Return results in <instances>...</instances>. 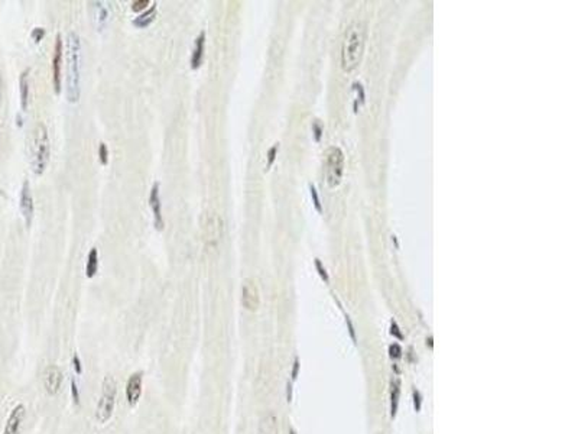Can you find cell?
I'll return each mask as SVG.
<instances>
[{
	"label": "cell",
	"mask_w": 578,
	"mask_h": 434,
	"mask_svg": "<svg viewBox=\"0 0 578 434\" xmlns=\"http://www.w3.org/2000/svg\"><path fill=\"white\" fill-rule=\"evenodd\" d=\"M19 207H20V213L25 219L26 227H31L32 217H34V197L31 193V186H29L28 180H25L22 184L20 197H19Z\"/></svg>",
	"instance_id": "obj_8"
},
{
	"label": "cell",
	"mask_w": 578,
	"mask_h": 434,
	"mask_svg": "<svg viewBox=\"0 0 578 434\" xmlns=\"http://www.w3.org/2000/svg\"><path fill=\"white\" fill-rule=\"evenodd\" d=\"M309 191H311V197H312V201H314V206H315V208H317L318 211H323V207H321L320 197H318V193H317V190H315V187H314L312 184H309Z\"/></svg>",
	"instance_id": "obj_22"
},
{
	"label": "cell",
	"mask_w": 578,
	"mask_h": 434,
	"mask_svg": "<svg viewBox=\"0 0 578 434\" xmlns=\"http://www.w3.org/2000/svg\"><path fill=\"white\" fill-rule=\"evenodd\" d=\"M315 265H317V269L320 271V275L327 281V272H325V269L324 268H321V262H320V259H315Z\"/></svg>",
	"instance_id": "obj_28"
},
{
	"label": "cell",
	"mask_w": 578,
	"mask_h": 434,
	"mask_svg": "<svg viewBox=\"0 0 578 434\" xmlns=\"http://www.w3.org/2000/svg\"><path fill=\"white\" fill-rule=\"evenodd\" d=\"M392 335H395L396 338H399V339L403 338V336H402V333L399 332V327H397V324H396L395 321L392 323Z\"/></svg>",
	"instance_id": "obj_29"
},
{
	"label": "cell",
	"mask_w": 578,
	"mask_h": 434,
	"mask_svg": "<svg viewBox=\"0 0 578 434\" xmlns=\"http://www.w3.org/2000/svg\"><path fill=\"white\" fill-rule=\"evenodd\" d=\"M149 206L153 211V226L156 230H163V217H162V207H161V195H159V183H155L150 189L149 194Z\"/></svg>",
	"instance_id": "obj_10"
},
{
	"label": "cell",
	"mask_w": 578,
	"mask_h": 434,
	"mask_svg": "<svg viewBox=\"0 0 578 434\" xmlns=\"http://www.w3.org/2000/svg\"><path fill=\"white\" fill-rule=\"evenodd\" d=\"M97 269H98V252L96 247H93L87 256V265H86L87 278H93L97 274Z\"/></svg>",
	"instance_id": "obj_17"
},
{
	"label": "cell",
	"mask_w": 578,
	"mask_h": 434,
	"mask_svg": "<svg viewBox=\"0 0 578 434\" xmlns=\"http://www.w3.org/2000/svg\"><path fill=\"white\" fill-rule=\"evenodd\" d=\"M62 384V372L56 365H49L44 372V386L49 395H55Z\"/></svg>",
	"instance_id": "obj_11"
},
{
	"label": "cell",
	"mask_w": 578,
	"mask_h": 434,
	"mask_svg": "<svg viewBox=\"0 0 578 434\" xmlns=\"http://www.w3.org/2000/svg\"><path fill=\"white\" fill-rule=\"evenodd\" d=\"M364 42H366L364 26L359 22L350 25L341 47V67L345 73H351L360 65L364 52Z\"/></svg>",
	"instance_id": "obj_1"
},
{
	"label": "cell",
	"mask_w": 578,
	"mask_h": 434,
	"mask_svg": "<svg viewBox=\"0 0 578 434\" xmlns=\"http://www.w3.org/2000/svg\"><path fill=\"white\" fill-rule=\"evenodd\" d=\"M1 84H3V81H1V71H0V104H1Z\"/></svg>",
	"instance_id": "obj_32"
},
{
	"label": "cell",
	"mask_w": 578,
	"mask_h": 434,
	"mask_svg": "<svg viewBox=\"0 0 578 434\" xmlns=\"http://www.w3.org/2000/svg\"><path fill=\"white\" fill-rule=\"evenodd\" d=\"M155 18H156V4L153 3L144 13L133 19V25L136 28H139V29H144V28L149 26L155 20Z\"/></svg>",
	"instance_id": "obj_16"
},
{
	"label": "cell",
	"mask_w": 578,
	"mask_h": 434,
	"mask_svg": "<svg viewBox=\"0 0 578 434\" xmlns=\"http://www.w3.org/2000/svg\"><path fill=\"white\" fill-rule=\"evenodd\" d=\"M142 379H144L142 372H135V374H132V375L129 377V379H127V384H126V398H127V402H129L132 407H135V405L138 404L139 398H141V394H142Z\"/></svg>",
	"instance_id": "obj_12"
},
{
	"label": "cell",
	"mask_w": 578,
	"mask_h": 434,
	"mask_svg": "<svg viewBox=\"0 0 578 434\" xmlns=\"http://www.w3.org/2000/svg\"><path fill=\"white\" fill-rule=\"evenodd\" d=\"M62 52H64V44L61 35L56 37L55 48H54V55H52V84L55 93H61V62H62Z\"/></svg>",
	"instance_id": "obj_9"
},
{
	"label": "cell",
	"mask_w": 578,
	"mask_h": 434,
	"mask_svg": "<svg viewBox=\"0 0 578 434\" xmlns=\"http://www.w3.org/2000/svg\"><path fill=\"white\" fill-rule=\"evenodd\" d=\"M400 353H402V350H400V347L397 344H392L390 346V356L392 358H400Z\"/></svg>",
	"instance_id": "obj_27"
},
{
	"label": "cell",
	"mask_w": 578,
	"mask_h": 434,
	"mask_svg": "<svg viewBox=\"0 0 578 434\" xmlns=\"http://www.w3.org/2000/svg\"><path fill=\"white\" fill-rule=\"evenodd\" d=\"M116 394H117L116 379L111 375H106L101 385V396L98 399L96 408V418L98 423L104 424L111 418L116 402Z\"/></svg>",
	"instance_id": "obj_4"
},
{
	"label": "cell",
	"mask_w": 578,
	"mask_h": 434,
	"mask_svg": "<svg viewBox=\"0 0 578 434\" xmlns=\"http://www.w3.org/2000/svg\"><path fill=\"white\" fill-rule=\"evenodd\" d=\"M80 37L75 32L67 35V89L65 96L70 103L80 98V59H81Z\"/></svg>",
	"instance_id": "obj_2"
},
{
	"label": "cell",
	"mask_w": 578,
	"mask_h": 434,
	"mask_svg": "<svg viewBox=\"0 0 578 434\" xmlns=\"http://www.w3.org/2000/svg\"><path fill=\"white\" fill-rule=\"evenodd\" d=\"M49 135L44 123H38L31 139V167L35 175H42L49 162Z\"/></svg>",
	"instance_id": "obj_3"
},
{
	"label": "cell",
	"mask_w": 578,
	"mask_h": 434,
	"mask_svg": "<svg viewBox=\"0 0 578 434\" xmlns=\"http://www.w3.org/2000/svg\"><path fill=\"white\" fill-rule=\"evenodd\" d=\"M344 174V153L343 151L334 146L327 153V168H325V178L327 184L331 189L340 186Z\"/></svg>",
	"instance_id": "obj_5"
},
{
	"label": "cell",
	"mask_w": 578,
	"mask_h": 434,
	"mask_svg": "<svg viewBox=\"0 0 578 434\" xmlns=\"http://www.w3.org/2000/svg\"><path fill=\"white\" fill-rule=\"evenodd\" d=\"M72 365H74V369H75V372L80 375L81 372H83V368H81V360H80V358H78V355L75 353L74 355V358H72Z\"/></svg>",
	"instance_id": "obj_26"
},
{
	"label": "cell",
	"mask_w": 578,
	"mask_h": 434,
	"mask_svg": "<svg viewBox=\"0 0 578 434\" xmlns=\"http://www.w3.org/2000/svg\"><path fill=\"white\" fill-rule=\"evenodd\" d=\"M71 395H72L74 404L78 405V404H80V392H78V386H77L74 379H71Z\"/></svg>",
	"instance_id": "obj_24"
},
{
	"label": "cell",
	"mask_w": 578,
	"mask_h": 434,
	"mask_svg": "<svg viewBox=\"0 0 578 434\" xmlns=\"http://www.w3.org/2000/svg\"><path fill=\"white\" fill-rule=\"evenodd\" d=\"M98 159L103 165H106L108 162V149L104 142H100L98 145Z\"/></svg>",
	"instance_id": "obj_19"
},
{
	"label": "cell",
	"mask_w": 578,
	"mask_h": 434,
	"mask_svg": "<svg viewBox=\"0 0 578 434\" xmlns=\"http://www.w3.org/2000/svg\"><path fill=\"white\" fill-rule=\"evenodd\" d=\"M392 415H395L396 414V410H397V398H399V392H400V389H399V382L396 381L395 384H392Z\"/></svg>",
	"instance_id": "obj_18"
},
{
	"label": "cell",
	"mask_w": 578,
	"mask_h": 434,
	"mask_svg": "<svg viewBox=\"0 0 578 434\" xmlns=\"http://www.w3.org/2000/svg\"><path fill=\"white\" fill-rule=\"evenodd\" d=\"M204 47H205V32H199V35L195 39V45H194L193 55H191V68L193 70H198L202 64Z\"/></svg>",
	"instance_id": "obj_14"
},
{
	"label": "cell",
	"mask_w": 578,
	"mask_h": 434,
	"mask_svg": "<svg viewBox=\"0 0 578 434\" xmlns=\"http://www.w3.org/2000/svg\"><path fill=\"white\" fill-rule=\"evenodd\" d=\"M32 38H34V41L38 44V42H41L42 41V38L45 37V29L44 28H35L34 31H32Z\"/></svg>",
	"instance_id": "obj_23"
},
{
	"label": "cell",
	"mask_w": 578,
	"mask_h": 434,
	"mask_svg": "<svg viewBox=\"0 0 578 434\" xmlns=\"http://www.w3.org/2000/svg\"><path fill=\"white\" fill-rule=\"evenodd\" d=\"M278 149H279V144H275L273 146H271L269 148V151H268V170L273 165V162H275V159H276V153H278Z\"/></svg>",
	"instance_id": "obj_21"
},
{
	"label": "cell",
	"mask_w": 578,
	"mask_h": 434,
	"mask_svg": "<svg viewBox=\"0 0 578 434\" xmlns=\"http://www.w3.org/2000/svg\"><path fill=\"white\" fill-rule=\"evenodd\" d=\"M223 235V220L217 213H205L202 223V241L207 247H216Z\"/></svg>",
	"instance_id": "obj_6"
},
{
	"label": "cell",
	"mask_w": 578,
	"mask_h": 434,
	"mask_svg": "<svg viewBox=\"0 0 578 434\" xmlns=\"http://www.w3.org/2000/svg\"><path fill=\"white\" fill-rule=\"evenodd\" d=\"M25 414H26V411H25V407H23L22 404L16 405V407L12 410V413H10L9 418H7V423H6V427H4V430H3V434H19L20 433V427H22V423H23Z\"/></svg>",
	"instance_id": "obj_13"
},
{
	"label": "cell",
	"mask_w": 578,
	"mask_h": 434,
	"mask_svg": "<svg viewBox=\"0 0 578 434\" xmlns=\"http://www.w3.org/2000/svg\"><path fill=\"white\" fill-rule=\"evenodd\" d=\"M314 131H315V139L320 141V138H321V128L318 126V123L314 125Z\"/></svg>",
	"instance_id": "obj_31"
},
{
	"label": "cell",
	"mask_w": 578,
	"mask_h": 434,
	"mask_svg": "<svg viewBox=\"0 0 578 434\" xmlns=\"http://www.w3.org/2000/svg\"><path fill=\"white\" fill-rule=\"evenodd\" d=\"M290 434H296V433H295V432H293V430H290Z\"/></svg>",
	"instance_id": "obj_33"
},
{
	"label": "cell",
	"mask_w": 578,
	"mask_h": 434,
	"mask_svg": "<svg viewBox=\"0 0 578 434\" xmlns=\"http://www.w3.org/2000/svg\"><path fill=\"white\" fill-rule=\"evenodd\" d=\"M147 4H149V0H136V1H133V4H132V10L141 12V10L146 9Z\"/></svg>",
	"instance_id": "obj_25"
},
{
	"label": "cell",
	"mask_w": 578,
	"mask_h": 434,
	"mask_svg": "<svg viewBox=\"0 0 578 434\" xmlns=\"http://www.w3.org/2000/svg\"><path fill=\"white\" fill-rule=\"evenodd\" d=\"M97 4V10H98V13L96 15V18L100 20V26H103V23L107 20V16H108V12H107V9L103 6V3H96Z\"/></svg>",
	"instance_id": "obj_20"
},
{
	"label": "cell",
	"mask_w": 578,
	"mask_h": 434,
	"mask_svg": "<svg viewBox=\"0 0 578 434\" xmlns=\"http://www.w3.org/2000/svg\"><path fill=\"white\" fill-rule=\"evenodd\" d=\"M19 94H20L22 110H28V106H29V70L22 71L19 75Z\"/></svg>",
	"instance_id": "obj_15"
},
{
	"label": "cell",
	"mask_w": 578,
	"mask_h": 434,
	"mask_svg": "<svg viewBox=\"0 0 578 434\" xmlns=\"http://www.w3.org/2000/svg\"><path fill=\"white\" fill-rule=\"evenodd\" d=\"M259 302H260V297L256 283L250 278L244 280L241 285V305L249 311H254L257 310Z\"/></svg>",
	"instance_id": "obj_7"
},
{
	"label": "cell",
	"mask_w": 578,
	"mask_h": 434,
	"mask_svg": "<svg viewBox=\"0 0 578 434\" xmlns=\"http://www.w3.org/2000/svg\"><path fill=\"white\" fill-rule=\"evenodd\" d=\"M298 369H299V362H298V359H295V363H293V371H292V379H295V378H296V375H298Z\"/></svg>",
	"instance_id": "obj_30"
}]
</instances>
